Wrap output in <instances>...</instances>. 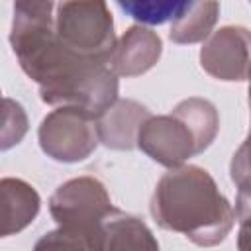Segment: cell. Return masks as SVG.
I'll use <instances>...</instances> for the list:
<instances>
[{
    "instance_id": "6da1fadb",
    "label": "cell",
    "mask_w": 251,
    "mask_h": 251,
    "mask_svg": "<svg viewBox=\"0 0 251 251\" xmlns=\"http://www.w3.org/2000/svg\"><path fill=\"white\" fill-rule=\"evenodd\" d=\"M149 210L161 229L180 233L200 247L222 243L235 224L233 206L198 165L169 169L155 184Z\"/></svg>"
},
{
    "instance_id": "7a4b0ae2",
    "label": "cell",
    "mask_w": 251,
    "mask_h": 251,
    "mask_svg": "<svg viewBox=\"0 0 251 251\" xmlns=\"http://www.w3.org/2000/svg\"><path fill=\"white\" fill-rule=\"evenodd\" d=\"M55 35L75 57L108 63L116 45V33L106 0H59L55 10Z\"/></svg>"
},
{
    "instance_id": "3957f363",
    "label": "cell",
    "mask_w": 251,
    "mask_h": 251,
    "mask_svg": "<svg viewBox=\"0 0 251 251\" xmlns=\"http://www.w3.org/2000/svg\"><path fill=\"white\" fill-rule=\"evenodd\" d=\"M41 151L57 163H78L98 147L96 120L73 106H55L37 129Z\"/></svg>"
},
{
    "instance_id": "277c9868",
    "label": "cell",
    "mask_w": 251,
    "mask_h": 251,
    "mask_svg": "<svg viewBox=\"0 0 251 251\" xmlns=\"http://www.w3.org/2000/svg\"><path fill=\"white\" fill-rule=\"evenodd\" d=\"M114 210L106 186L94 176H76L55 188L49 214L59 226L98 227Z\"/></svg>"
},
{
    "instance_id": "5b68a950",
    "label": "cell",
    "mask_w": 251,
    "mask_h": 251,
    "mask_svg": "<svg viewBox=\"0 0 251 251\" xmlns=\"http://www.w3.org/2000/svg\"><path fill=\"white\" fill-rule=\"evenodd\" d=\"M135 147H139L151 161L175 169L198 155L192 131L176 114L149 116L139 126Z\"/></svg>"
},
{
    "instance_id": "8992f818",
    "label": "cell",
    "mask_w": 251,
    "mask_h": 251,
    "mask_svg": "<svg viewBox=\"0 0 251 251\" xmlns=\"http://www.w3.org/2000/svg\"><path fill=\"white\" fill-rule=\"evenodd\" d=\"M249 45L247 27L224 25L204 39L200 67L218 80L245 82L249 78Z\"/></svg>"
},
{
    "instance_id": "52a82bcc",
    "label": "cell",
    "mask_w": 251,
    "mask_h": 251,
    "mask_svg": "<svg viewBox=\"0 0 251 251\" xmlns=\"http://www.w3.org/2000/svg\"><path fill=\"white\" fill-rule=\"evenodd\" d=\"M118 76L112 73L108 63L94 65L75 76L65 86L41 96V100L49 106H73L94 120L118 100Z\"/></svg>"
},
{
    "instance_id": "ba28073f",
    "label": "cell",
    "mask_w": 251,
    "mask_h": 251,
    "mask_svg": "<svg viewBox=\"0 0 251 251\" xmlns=\"http://www.w3.org/2000/svg\"><path fill=\"white\" fill-rule=\"evenodd\" d=\"M163 53V41L147 25H131L124 31L108 57V67L120 78H133L151 71Z\"/></svg>"
},
{
    "instance_id": "9c48e42d",
    "label": "cell",
    "mask_w": 251,
    "mask_h": 251,
    "mask_svg": "<svg viewBox=\"0 0 251 251\" xmlns=\"http://www.w3.org/2000/svg\"><path fill=\"white\" fill-rule=\"evenodd\" d=\"M151 112L129 98H118L96 118L98 141L116 151H131L135 147L139 126Z\"/></svg>"
},
{
    "instance_id": "30bf717a",
    "label": "cell",
    "mask_w": 251,
    "mask_h": 251,
    "mask_svg": "<svg viewBox=\"0 0 251 251\" xmlns=\"http://www.w3.org/2000/svg\"><path fill=\"white\" fill-rule=\"evenodd\" d=\"M39 192L24 178H0V239L25 229L39 214Z\"/></svg>"
},
{
    "instance_id": "8fae6325",
    "label": "cell",
    "mask_w": 251,
    "mask_h": 251,
    "mask_svg": "<svg viewBox=\"0 0 251 251\" xmlns=\"http://www.w3.org/2000/svg\"><path fill=\"white\" fill-rule=\"evenodd\" d=\"M102 249H159L153 231L137 216L114 208L102 220Z\"/></svg>"
},
{
    "instance_id": "7c38bea8",
    "label": "cell",
    "mask_w": 251,
    "mask_h": 251,
    "mask_svg": "<svg viewBox=\"0 0 251 251\" xmlns=\"http://www.w3.org/2000/svg\"><path fill=\"white\" fill-rule=\"evenodd\" d=\"M173 114H176L192 131L198 155L204 153L214 143L220 131V116L210 100L198 96L184 98L173 108Z\"/></svg>"
},
{
    "instance_id": "4fadbf2b",
    "label": "cell",
    "mask_w": 251,
    "mask_h": 251,
    "mask_svg": "<svg viewBox=\"0 0 251 251\" xmlns=\"http://www.w3.org/2000/svg\"><path fill=\"white\" fill-rule=\"evenodd\" d=\"M220 16V2L218 0H196L192 8L175 20L169 29V39L178 45H190L204 41Z\"/></svg>"
},
{
    "instance_id": "5bb4252c",
    "label": "cell",
    "mask_w": 251,
    "mask_h": 251,
    "mask_svg": "<svg viewBox=\"0 0 251 251\" xmlns=\"http://www.w3.org/2000/svg\"><path fill=\"white\" fill-rule=\"evenodd\" d=\"M122 12L141 25L173 24L184 16L196 0H116Z\"/></svg>"
},
{
    "instance_id": "9a60e30c",
    "label": "cell",
    "mask_w": 251,
    "mask_h": 251,
    "mask_svg": "<svg viewBox=\"0 0 251 251\" xmlns=\"http://www.w3.org/2000/svg\"><path fill=\"white\" fill-rule=\"evenodd\" d=\"M35 249H102V224L98 227L59 226L45 233Z\"/></svg>"
},
{
    "instance_id": "2e32d148",
    "label": "cell",
    "mask_w": 251,
    "mask_h": 251,
    "mask_svg": "<svg viewBox=\"0 0 251 251\" xmlns=\"http://www.w3.org/2000/svg\"><path fill=\"white\" fill-rule=\"evenodd\" d=\"M29 127L27 114L20 102L14 98H4L0 110V151H8L22 143Z\"/></svg>"
},
{
    "instance_id": "e0dca14e",
    "label": "cell",
    "mask_w": 251,
    "mask_h": 251,
    "mask_svg": "<svg viewBox=\"0 0 251 251\" xmlns=\"http://www.w3.org/2000/svg\"><path fill=\"white\" fill-rule=\"evenodd\" d=\"M247 143L239 147L231 161V178L237 184V196H249V173H247Z\"/></svg>"
},
{
    "instance_id": "ac0fdd59",
    "label": "cell",
    "mask_w": 251,
    "mask_h": 251,
    "mask_svg": "<svg viewBox=\"0 0 251 251\" xmlns=\"http://www.w3.org/2000/svg\"><path fill=\"white\" fill-rule=\"evenodd\" d=\"M2 106H4V96H2V90H0V110H2Z\"/></svg>"
}]
</instances>
